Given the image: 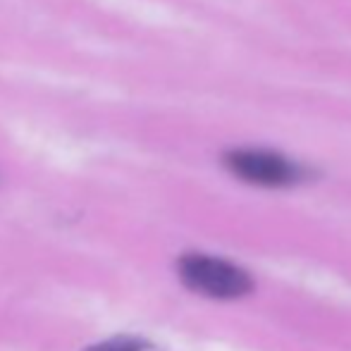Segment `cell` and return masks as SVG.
<instances>
[{
  "mask_svg": "<svg viewBox=\"0 0 351 351\" xmlns=\"http://www.w3.org/2000/svg\"><path fill=\"white\" fill-rule=\"evenodd\" d=\"M180 278L191 291L208 299H241L254 291V280L244 268L206 254H186L180 258Z\"/></svg>",
  "mask_w": 351,
  "mask_h": 351,
  "instance_id": "6da1fadb",
  "label": "cell"
},
{
  "mask_svg": "<svg viewBox=\"0 0 351 351\" xmlns=\"http://www.w3.org/2000/svg\"><path fill=\"white\" fill-rule=\"evenodd\" d=\"M225 167L246 184L256 186H291L301 182L304 170L285 156L258 148H239L225 156Z\"/></svg>",
  "mask_w": 351,
  "mask_h": 351,
  "instance_id": "7a4b0ae2",
  "label": "cell"
},
{
  "mask_svg": "<svg viewBox=\"0 0 351 351\" xmlns=\"http://www.w3.org/2000/svg\"><path fill=\"white\" fill-rule=\"evenodd\" d=\"M143 347H146V344L136 337H112L101 344H93V347H88L86 351H143Z\"/></svg>",
  "mask_w": 351,
  "mask_h": 351,
  "instance_id": "3957f363",
  "label": "cell"
}]
</instances>
